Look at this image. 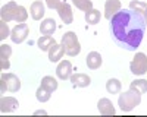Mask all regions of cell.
<instances>
[{
	"label": "cell",
	"mask_w": 147,
	"mask_h": 117,
	"mask_svg": "<svg viewBox=\"0 0 147 117\" xmlns=\"http://www.w3.org/2000/svg\"><path fill=\"white\" fill-rule=\"evenodd\" d=\"M146 19L140 12L132 9H121L109 22V29L113 43L127 51H136L146 32Z\"/></svg>",
	"instance_id": "6da1fadb"
},
{
	"label": "cell",
	"mask_w": 147,
	"mask_h": 117,
	"mask_svg": "<svg viewBox=\"0 0 147 117\" xmlns=\"http://www.w3.org/2000/svg\"><path fill=\"white\" fill-rule=\"evenodd\" d=\"M140 102H141V95L134 89H129L124 94H121L118 98V105L124 113H128L132 108H136L137 105H140Z\"/></svg>",
	"instance_id": "7a4b0ae2"
},
{
	"label": "cell",
	"mask_w": 147,
	"mask_h": 117,
	"mask_svg": "<svg viewBox=\"0 0 147 117\" xmlns=\"http://www.w3.org/2000/svg\"><path fill=\"white\" fill-rule=\"evenodd\" d=\"M62 45L65 49V53L68 56H77L81 53V44L77 38V34L72 32V31H68L62 35Z\"/></svg>",
	"instance_id": "3957f363"
},
{
	"label": "cell",
	"mask_w": 147,
	"mask_h": 117,
	"mask_svg": "<svg viewBox=\"0 0 147 117\" xmlns=\"http://www.w3.org/2000/svg\"><path fill=\"white\" fill-rule=\"evenodd\" d=\"M0 89L2 92H16L21 89V80L15 73H2L0 76Z\"/></svg>",
	"instance_id": "277c9868"
},
{
	"label": "cell",
	"mask_w": 147,
	"mask_h": 117,
	"mask_svg": "<svg viewBox=\"0 0 147 117\" xmlns=\"http://www.w3.org/2000/svg\"><path fill=\"white\" fill-rule=\"evenodd\" d=\"M129 70L134 75H144L147 72V56L144 53H137L132 62L129 63Z\"/></svg>",
	"instance_id": "5b68a950"
},
{
	"label": "cell",
	"mask_w": 147,
	"mask_h": 117,
	"mask_svg": "<svg viewBox=\"0 0 147 117\" xmlns=\"http://www.w3.org/2000/svg\"><path fill=\"white\" fill-rule=\"evenodd\" d=\"M28 32H30V28L27 23H18V25L12 29L10 32V38L15 44H21L27 40L28 37Z\"/></svg>",
	"instance_id": "8992f818"
},
{
	"label": "cell",
	"mask_w": 147,
	"mask_h": 117,
	"mask_svg": "<svg viewBox=\"0 0 147 117\" xmlns=\"http://www.w3.org/2000/svg\"><path fill=\"white\" fill-rule=\"evenodd\" d=\"M18 6L19 5H16L15 2H9L5 6H2V9H0V18H2V21H5V22L15 21Z\"/></svg>",
	"instance_id": "52a82bcc"
},
{
	"label": "cell",
	"mask_w": 147,
	"mask_h": 117,
	"mask_svg": "<svg viewBox=\"0 0 147 117\" xmlns=\"http://www.w3.org/2000/svg\"><path fill=\"white\" fill-rule=\"evenodd\" d=\"M56 75L59 79H62V80H66V79H71L72 76V64L69 60H62L57 67H56Z\"/></svg>",
	"instance_id": "ba28073f"
},
{
	"label": "cell",
	"mask_w": 147,
	"mask_h": 117,
	"mask_svg": "<svg viewBox=\"0 0 147 117\" xmlns=\"http://www.w3.org/2000/svg\"><path fill=\"white\" fill-rule=\"evenodd\" d=\"M57 13H59V18L62 19V22L65 23V25H69V23H72L74 21V13H72V9L68 3H60L59 7L56 9Z\"/></svg>",
	"instance_id": "9c48e42d"
},
{
	"label": "cell",
	"mask_w": 147,
	"mask_h": 117,
	"mask_svg": "<svg viewBox=\"0 0 147 117\" xmlns=\"http://www.w3.org/2000/svg\"><path fill=\"white\" fill-rule=\"evenodd\" d=\"M18 105H19V102L13 97H2V100H0V110H2V113L15 111L18 108Z\"/></svg>",
	"instance_id": "30bf717a"
},
{
	"label": "cell",
	"mask_w": 147,
	"mask_h": 117,
	"mask_svg": "<svg viewBox=\"0 0 147 117\" xmlns=\"http://www.w3.org/2000/svg\"><path fill=\"white\" fill-rule=\"evenodd\" d=\"M71 82L74 88H85L91 84V78L85 73H75L71 76Z\"/></svg>",
	"instance_id": "8fae6325"
},
{
	"label": "cell",
	"mask_w": 147,
	"mask_h": 117,
	"mask_svg": "<svg viewBox=\"0 0 147 117\" xmlns=\"http://www.w3.org/2000/svg\"><path fill=\"white\" fill-rule=\"evenodd\" d=\"M121 10V2L119 0H106L105 3V18L112 19V16Z\"/></svg>",
	"instance_id": "7c38bea8"
},
{
	"label": "cell",
	"mask_w": 147,
	"mask_h": 117,
	"mask_svg": "<svg viewBox=\"0 0 147 117\" xmlns=\"http://www.w3.org/2000/svg\"><path fill=\"white\" fill-rule=\"evenodd\" d=\"M12 54V49L7 44H2L0 45V67L2 70H7L9 69V57Z\"/></svg>",
	"instance_id": "4fadbf2b"
},
{
	"label": "cell",
	"mask_w": 147,
	"mask_h": 117,
	"mask_svg": "<svg viewBox=\"0 0 147 117\" xmlns=\"http://www.w3.org/2000/svg\"><path fill=\"white\" fill-rule=\"evenodd\" d=\"M97 107H99L100 114H103V116H113L116 113L112 101H110L109 98H100L99 102H97Z\"/></svg>",
	"instance_id": "5bb4252c"
},
{
	"label": "cell",
	"mask_w": 147,
	"mask_h": 117,
	"mask_svg": "<svg viewBox=\"0 0 147 117\" xmlns=\"http://www.w3.org/2000/svg\"><path fill=\"white\" fill-rule=\"evenodd\" d=\"M85 62H87L88 69L96 70V69H99L102 66V56H100V53H97V51H90L87 54V57H85Z\"/></svg>",
	"instance_id": "9a60e30c"
},
{
	"label": "cell",
	"mask_w": 147,
	"mask_h": 117,
	"mask_svg": "<svg viewBox=\"0 0 147 117\" xmlns=\"http://www.w3.org/2000/svg\"><path fill=\"white\" fill-rule=\"evenodd\" d=\"M30 13H31V18L34 21H40L43 16H44V5L41 0H37V2H32L31 7H30Z\"/></svg>",
	"instance_id": "2e32d148"
},
{
	"label": "cell",
	"mask_w": 147,
	"mask_h": 117,
	"mask_svg": "<svg viewBox=\"0 0 147 117\" xmlns=\"http://www.w3.org/2000/svg\"><path fill=\"white\" fill-rule=\"evenodd\" d=\"M65 54V49H63V45L62 44H55L50 50H49V60H50L52 63L55 62H59L60 58L63 57Z\"/></svg>",
	"instance_id": "e0dca14e"
},
{
	"label": "cell",
	"mask_w": 147,
	"mask_h": 117,
	"mask_svg": "<svg viewBox=\"0 0 147 117\" xmlns=\"http://www.w3.org/2000/svg\"><path fill=\"white\" fill-rule=\"evenodd\" d=\"M56 31V22L52 18H47L40 23V32L43 35H52Z\"/></svg>",
	"instance_id": "ac0fdd59"
},
{
	"label": "cell",
	"mask_w": 147,
	"mask_h": 117,
	"mask_svg": "<svg viewBox=\"0 0 147 117\" xmlns=\"http://www.w3.org/2000/svg\"><path fill=\"white\" fill-rule=\"evenodd\" d=\"M37 44H38V49L41 51H49L56 44V41H55V38L52 37V35H43V37L38 38Z\"/></svg>",
	"instance_id": "d6986e66"
},
{
	"label": "cell",
	"mask_w": 147,
	"mask_h": 117,
	"mask_svg": "<svg viewBox=\"0 0 147 117\" xmlns=\"http://www.w3.org/2000/svg\"><path fill=\"white\" fill-rule=\"evenodd\" d=\"M129 89H134L136 92H138L140 95L141 94H146L147 92V80L146 79H136L131 82L129 85Z\"/></svg>",
	"instance_id": "ffe728a7"
},
{
	"label": "cell",
	"mask_w": 147,
	"mask_h": 117,
	"mask_svg": "<svg viewBox=\"0 0 147 117\" xmlns=\"http://www.w3.org/2000/svg\"><path fill=\"white\" fill-rule=\"evenodd\" d=\"M100 19H102V15H100L99 10L91 9L88 12H85V22L90 23V25H96V23H99Z\"/></svg>",
	"instance_id": "44dd1931"
},
{
	"label": "cell",
	"mask_w": 147,
	"mask_h": 117,
	"mask_svg": "<svg viewBox=\"0 0 147 117\" xmlns=\"http://www.w3.org/2000/svg\"><path fill=\"white\" fill-rule=\"evenodd\" d=\"M121 88H122V85H121V82L118 80V79H115V78H112V79H109L107 82H106V89H107V92L109 94H119L121 92Z\"/></svg>",
	"instance_id": "7402d4cb"
},
{
	"label": "cell",
	"mask_w": 147,
	"mask_h": 117,
	"mask_svg": "<svg viewBox=\"0 0 147 117\" xmlns=\"http://www.w3.org/2000/svg\"><path fill=\"white\" fill-rule=\"evenodd\" d=\"M129 9L136 10V12H140V13L144 16L146 19V23H147V5L143 3V2H137V0H134V2L129 3Z\"/></svg>",
	"instance_id": "603a6c76"
},
{
	"label": "cell",
	"mask_w": 147,
	"mask_h": 117,
	"mask_svg": "<svg viewBox=\"0 0 147 117\" xmlns=\"http://www.w3.org/2000/svg\"><path fill=\"white\" fill-rule=\"evenodd\" d=\"M41 86H44L46 89H49L50 92L57 89V80L53 76H44L41 79Z\"/></svg>",
	"instance_id": "cb8c5ba5"
},
{
	"label": "cell",
	"mask_w": 147,
	"mask_h": 117,
	"mask_svg": "<svg viewBox=\"0 0 147 117\" xmlns=\"http://www.w3.org/2000/svg\"><path fill=\"white\" fill-rule=\"evenodd\" d=\"M50 95H52V92L49 89H46L44 86H41V85H40V88L37 89V92H35V97H37V100H38L40 102L49 101V100H50Z\"/></svg>",
	"instance_id": "d4e9b609"
},
{
	"label": "cell",
	"mask_w": 147,
	"mask_h": 117,
	"mask_svg": "<svg viewBox=\"0 0 147 117\" xmlns=\"http://www.w3.org/2000/svg\"><path fill=\"white\" fill-rule=\"evenodd\" d=\"M72 3L75 5L80 10H84V12H88L93 9V2L91 0H72Z\"/></svg>",
	"instance_id": "484cf974"
},
{
	"label": "cell",
	"mask_w": 147,
	"mask_h": 117,
	"mask_svg": "<svg viewBox=\"0 0 147 117\" xmlns=\"http://www.w3.org/2000/svg\"><path fill=\"white\" fill-rule=\"evenodd\" d=\"M28 18V12L27 9L24 7V6H18V10H16V16H15V21L18 23H22V22H25Z\"/></svg>",
	"instance_id": "4316f807"
},
{
	"label": "cell",
	"mask_w": 147,
	"mask_h": 117,
	"mask_svg": "<svg viewBox=\"0 0 147 117\" xmlns=\"http://www.w3.org/2000/svg\"><path fill=\"white\" fill-rule=\"evenodd\" d=\"M9 37V28H7V22L0 21V40H6Z\"/></svg>",
	"instance_id": "83f0119b"
},
{
	"label": "cell",
	"mask_w": 147,
	"mask_h": 117,
	"mask_svg": "<svg viewBox=\"0 0 147 117\" xmlns=\"http://www.w3.org/2000/svg\"><path fill=\"white\" fill-rule=\"evenodd\" d=\"M60 3H62L60 0H46V5L49 9H57Z\"/></svg>",
	"instance_id": "f1b7e54d"
}]
</instances>
